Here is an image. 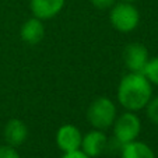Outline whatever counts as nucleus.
<instances>
[{
  "instance_id": "5",
  "label": "nucleus",
  "mask_w": 158,
  "mask_h": 158,
  "mask_svg": "<svg viewBox=\"0 0 158 158\" xmlns=\"http://www.w3.org/2000/svg\"><path fill=\"white\" fill-rule=\"evenodd\" d=\"M148 49L141 42H130L123 49V63L127 72L143 73L147 62L150 60Z\"/></svg>"
},
{
  "instance_id": "6",
  "label": "nucleus",
  "mask_w": 158,
  "mask_h": 158,
  "mask_svg": "<svg viewBox=\"0 0 158 158\" xmlns=\"http://www.w3.org/2000/svg\"><path fill=\"white\" fill-rule=\"evenodd\" d=\"M83 131L73 123H63L55 134V143L62 152H70L81 148Z\"/></svg>"
},
{
  "instance_id": "11",
  "label": "nucleus",
  "mask_w": 158,
  "mask_h": 158,
  "mask_svg": "<svg viewBox=\"0 0 158 158\" xmlns=\"http://www.w3.org/2000/svg\"><path fill=\"white\" fill-rule=\"evenodd\" d=\"M120 158H155V152L147 143L137 139L120 147Z\"/></svg>"
},
{
  "instance_id": "7",
  "label": "nucleus",
  "mask_w": 158,
  "mask_h": 158,
  "mask_svg": "<svg viewBox=\"0 0 158 158\" xmlns=\"http://www.w3.org/2000/svg\"><path fill=\"white\" fill-rule=\"evenodd\" d=\"M108 146H109V139H108L105 130L91 129L87 133H83L80 150L89 158H97L104 154Z\"/></svg>"
},
{
  "instance_id": "15",
  "label": "nucleus",
  "mask_w": 158,
  "mask_h": 158,
  "mask_svg": "<svg viewBox=\"0 0 158 158\" xmlns=\"http://www.w3.org/2000/svg\"><path fill=\"white\" fill-rule=\"evenodd\" d=\"M95 9L98 10H109L110 7L116 3L118 0H89Z\"/></svg>"
},
{
  "instance_id": "10",
  "label": "nucleus",
  "mask_w": 158,
  "mask_h": 158,
  "mask_svg": "<svg viewBox=\"0 0 158 158\" xmlns=\"http://www.w3.org/2000/svg\"><path fill=\"white\" fill-rule=\"evenodd\" d=\"M46 34L45 21L36 17H30L23 23L20 28V38L27 45H38Z\"/></svg>"
},
{
  "instance_id": "17",
  "label": "nucleus",
  "mask_w": 158,
  "mask_h": 158,
  "mask_svg": "<svg viewBox=\"0 0 158 158\" xmlns=\"http://www.w3.org/2000/svg\"><path fill=\"white\" fill-rule=\"evenodd\" d=\"M119 2H130V3H134V2H137V0H119Z\"/></svg>"
},
{
  "instance_id": "2",
  "label": "nucleus",
  "mask_w": 158,
  "mask_h": 158,
  "mask_svg": "<svg viewBox=\"0 0 158 158\" xmlns=\"http://www.w3.org/2000/svg\"><path fill=\"white\" fill-rule=\"evenodd\" d=\"M118 114V106L114 99L109 97H97L87 108L85 119L91 129L108 130L112 127Z\"/></svg>"
},
{
  "instance_id": "1",
  "label": "nucleus",
  "mask_w": 158,
  "mask_h": 158,
  "mask_svg": "<svg viewBox=\"0 0 158 158\" xmlns=\"http://www.w3.org/2000/svg\"><path fill=\"white\" fill-rule=\"evenodd\" d=\"M154 95V87L143 73L127 72L116 88V102L123 110L140 112L146 108L151 97Z\"/></svg>"
},
{
  "instance_id": "3",
  "label": "nucleus",
  "mask_w": 158,
  "mask_h": 158,
  "mask_svg": "<svg viewBox=\"0 0 158 158\" xmlns=\"http://www.w3.org/2000/svg\"><path fill=\"white\" fill-rule=\"evenodd\" d=\"M108 11H109L108 14L109 24L118 32H133L140 24V11L134 3L118 0Z\"/></svg>"
},
{
  "instance_id": "13",
  "label": "nucleus",
  "mask_w": 158,
  "mask_h": 158,
  "mask_svg": "<svg viewBox=\"0 0 158 158\" xmlns=\"http://www.w3.org/2000/svg\"><path fill=\"white\" fill-rule=\"evenodd\" d=\"M144 114L152 125L158 126V95H152L148 104L144 108Z\"/></svg>"
},
{
  "instance_id": "9",
  "label": "nucleus",
  "mask_w": 158,
  "mask_h": 158,
  "mask_svg": "<svg viewBox=\"0 0 158 158\" xmlns=\"http://www.w3.org/2000/svg\"><path fill=\"white\" fill-rule=\"evenodd\" d=\"M30 11L32 17L48 21L57 17L66 6V0H30Z\"/></svg>"
},
{
  "instance_id": "12",
  "label": "nucleus",
  "mask_w": 158,
  "mask_h": 158,
  "mask_svg": "<svg viewBox=\"0 0 158 158\" xmlns=\"http://www.w3.org/2000/svg\"><path fill=\"white\" fill-rule=\"evenodd\" d=\"M143 74L152 84V87H158V56L150 57L143 70Z\"/></svg>"
},
{
  "instance_id": "16",
  "label": "nucleus",
  "mask_w": 158,
  "mask_h": 158,
  "mask_svg": "<svg viewBox=\"0 0 158 158\" xmlns=\"http://www.w3.org/2000/svg\"><path fill=\"white\" fill-rule=\"evenodd\" d=\"M60 158H89L87 154H84L81 150H76V151H70V152H63Z\"/></svg>"
},
{
  "instance_id": "14",
  "label": "nucleus",
  "mask_w": 158,
  "mask_h": 158,
  "mask_svg": "<svg viewBox=\"0 0 158 158\" xmlns=\"http://www.w3.org/2000/svg\"><path fill=\"white\" fill-rule=\"evenodd\" d=\"M0 158H21V157L20 152L17 151V148L3 144V146H0Z\"/></svg>"
},
{
  "instance_id": "8",
  "label": "nucleus",
  "mask_w": 158,
  "mask_h": 158,
  "mask_svg": "<svg viewBox=\"0 0 158 158\" xmlns=\"http://www.w3.org/2000/svg\"><path fill=\"white\" fill-rule=\"evenodd\" d=\"M28 136H30V130H28L27 123L18 118H13V119L7 120L3 127L4 144L11 146L14 148L23 146L28 140Z\"/></svg>"
},
{
  "instance_id": "4",
  "label": "nucleus",
  "mask_w": 158,
  "mask_h": 158,
  "mask_svg": "<svg viewBox=\"0 0 158 158\" xmlns=\"http://www.w3.org/2000/svg\"><path fill=\"white\" fill-rule=\"evenodd\" d=\"M141 119L137 115V112L123 110L118 114L114 125H112V136L114 140L122 147L123 144L130 143L133 140H137L141 133Z\"/></svg>"
}]
</instances>
